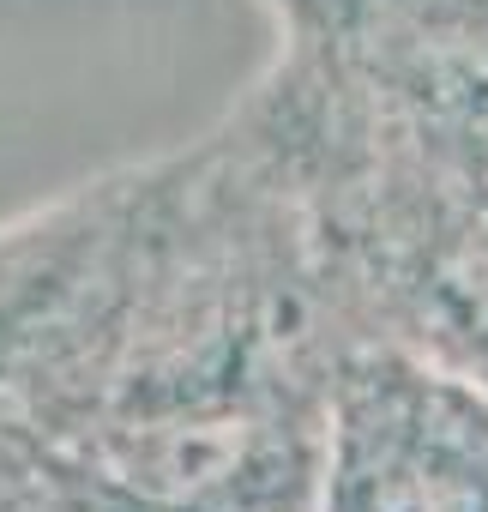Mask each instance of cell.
I'll return each instance as SVG.
<instances>
[{
    "instance_id": "obj_1",
    "label": "cell",
    "mask_w": 488,
    "mask_h": 512,
    "mask_svg": "<svg viewBox=\"0 0 488 512\" xmlns=\"http://www.w3.org/2000/svg\"><path fill=\"white\" fill-rule=\"evenodd\" d=\"M320 512H488V392L404 356L356 362L326 410Z\"/></svg>"
}]
</instances>
